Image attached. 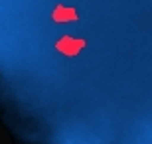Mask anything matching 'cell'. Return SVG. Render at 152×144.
Wrapping results in <instances>:
<instances>
[{"label": "cell", "instance_id": "6da1fadb", "mask_svg": "<svg viewBox=\"0 0 152 144\" xmlns=\"http://www.w3.org/2000/svg\"><path fill=\"white\" fill-rule=\"evenodd\" d=\"M2 16L0 115L20 140L91 126L115 144L152 109V0H20Z\"/></svg>", "mask_w": 152, "mask_h": 144}]
</instances>
